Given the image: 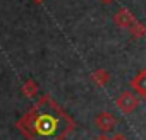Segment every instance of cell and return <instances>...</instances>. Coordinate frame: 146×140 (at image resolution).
Segmentation results:
<instances>
[{"label": "cell", "instance_id": "obj_1", "mask_svg": "<svg viewBox=\"0 0 146 140\" xmlns=\"http://www.w3.org/2000/svg\"><path fill=\"white\" fill-rule=\"evenodd\" d=\"M19 125L31 140H64L74 126L70 116L52 99H41Z\"/></svg>", "mask_w": 146, "mask_h": 140}, {"label": "cell", "instance_id": "obj_2", "mask_svg": "<svg viewBox=\"0 0 146 140\" xmlns=\"http://www.w3.org/2000/svg\"><path fill=\"white\" fill-rule=\"evenodd\" d=\"M139 104V97H136L132 92H122L117 99V106L120 108L122 113H132Z\"/></svg>", "mask_w": 146, "mask_h": 140}, {"label": "cell", "instance_id": "obj_3", "mask_svg": "<svg viewBox=\"0 0 146 140\" xmlns=\"http://www.w3.org/2000/svg\"><path fill=\"white\" fill-rule=\"evenodd\" d=\"M131 86H132V89L146 101V68H143L141 72L132 79V82H131Z\"/></svg>", "mask_w": 146, "mask_h": 140}, {"label": "cell", "instance_id": "obj_4", "mask_svg": "<svg viewBox=\"0 0 146 140\" xmlns=\"http://www.w3.org/2000/svg\"><path fill=\"white\" fill-rule=\"evenodd\" d=\"M115 22H117L119 26H122V27H129V29H131V26L136 22V19H134V16H132L129 10L122 9V10L117 14V17H115Z\"/></svg>", "mask_w": 146, "mask_h": 140}, {"label": "cell", "instance_id": "obj_5", "mask_svg": "<svg viewBox=\"0 0 146 140\" xmlns=\"http://www.w3.org/2000/svg\"><path fill=\"white\" fill-rule=\"evenodd\" d=\"M96 123H98V126H100L103 131H108V130L113 128V125H115V118H113L112 114H108V113H103V114L98 116Z\"/></svg>", "mask_w": 146, "mask_h": 140}, {"label": "cell", "instance_id": "obj_6", "mask_svg": "<svg viewBox=\"0 0 146 140\" xmlns=\"http://www.w3.org/2000/svg\"><path fill=\"white\" fill-rule=\"evenodd\" d=\"M131 33H132V36H136V38H141V36H144L146 34V29H144V26L141 24V22H134L132 26H131Z\"/></svg>", "mask_w": 146, "mask_h": 140}, {"label": "cell", "instance_id": "obj_7", "mask_svg": "<svg viewBox=\"0 0 146 140\" xmlns=\"http://www.w3.org/2000/svg\"><path fill=\"white\" fill-rule=\"evenodd\" d=\"M96 79H98V80H100V82L103 84V82H105V80L108 79V75H107L105 72H96Z\"/></svg>", "mask_w": 146, "mask_h": 140}, {"label": "cell", "instance_id": "obj_8", "mask_svg": "<svg viewBox=\"0 0 146 140\" xmlns=\"http://www.w3.org/2000/svg\"><path fill=\"white\" fill-rule=\"evenodd\" d=\"M112 140H127V138H125L124 135H115V137H113Z\"/></svg>", "mask_w": 146, "mask_h": 140}, {"label": "cell", "instance_id": "obj_9", "mask_svg": "<svg viewBox=\"0 0 146 140\" xmlns=\"http://www.w3.org/2000/svg\"><path fill=\"white\" fill-rule=\"evenodd\" d=\"M98 140H110V138H107V137H100Z\"/></svg>", "mask_w": 146, "mask_h": 140}, {"label": "cell", "instance_id": "obj_10", "mask_svg": "<svg viewBox=\"0 0 146 140\" xmlns=\"http://www.w3.org/2000/svg\"><path fill=\"white\" fill-rule=\"evenodd\" d=\"M105 2H112V0H105Z\"/></svg>", "mask_w": 146, "mask_h": 140}]
</instances>
